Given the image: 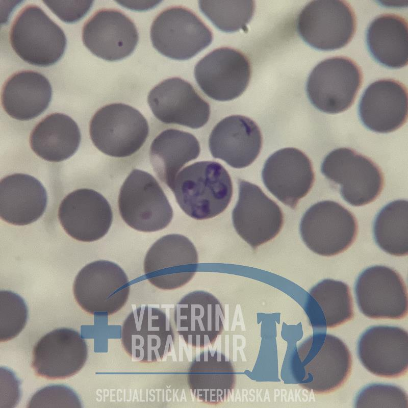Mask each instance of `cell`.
Listing matches in <instances>:
<instances>
[{"label": "cell", "mask_w": 408, "mask_h": 408, "mask_svg": "<svg viewBox=\"0 0 408 408\" xmlns=\"http://www.w3.org/2000/svg\"><path fill=\"white\" fill-rule=\"evenodd\" d=\"M82 40L94 55L113 61L121 60L133 52L139 35L134 22L122 11L103 8L85 22Z\"/></svg>", "instance_id": "19"}, {"label": "cell", "mask_w": 408, "mask_h": 408, "mask_svg": "<svg viewBox=\"0 0 408 408\" xmlns=\"http://www.w3.org/2000/svg\"><path fill=\"white\" fill-rule=\"evenodd\" d=\"M149 133L148 122L134 108L113 103L100 108L92 117L89 133L96 147L114 157L130 156L145 143Z\"/></svg>", "instance_id": "5"}, {"label": "cell", "mask_w": 408, "mask_h": 408, "mask_svg": "<svg viewBox=\"0 0 408 408\" xmlns=\"http://www.w3.org/2000/svg\"><path fill=\"white\" fill-rule=\"evenodd\" d=\"M182 210L197 220L223 212L233 195L231 178L226 169L213 161L195 162L176 175L170 189Z\"/></svg>", "instance_id": "1"}, {"label": "cell", "mask_w": 408, "mask_h": 408, "mask_svg": "<svg viewBox=\"0 0 408 408\" xmlns=\"http://www.w3.org/2000/svg\"><path fill=\"white\" fill-rule=\"evenodd\" d=\"M128 277L122 269L111 261L99 260L84 267L75 278L73 291L80 306L97 315L119 311L130 294Z\"/></svg>", "instance_id": "9"}, {"label": "cell", "mask_w": 408, "mask_h": 408, "mask_svg": "<svg viewBox=\"0 0 408 408\" xmlns=\"http://www.w3.org/2000/svg\"><path fill=\"white\" fill-rule=\"evenodd\" d=\"M321 170L329 180L340 186L342 198L358 207L373 201L380 194L384 176L369 158L348 148L333 150L324 158Z\"/></svg>", "instance_id": "10"}, {"label": "cell", "mask_w": 408, "mask_h": 408, "mask_svg": "<svg viewBox=\"0 0 408 408\" xmlns=\"http://www.w3.org/2000/svg\"><path fill=\"white\" fill-rule=\"evenodd\" d=\"M239 197L232 212L238 234L253 248L275 238L284 224L280 207L253 184L239 179Z\"/></svg>", "instance_id": "16"}, {"label": "cell", "mask_w": 408, "mask_h": 408, "mask_svg": "<svg viewBox=\"0 0 408 408\" xmlns=\"http://www.w3.org/2000/svg\"><path fill=\"white\" fill-rule=\"evenodd\" d=\"M155 48L170 58L185 60L208 47L213 40L210 28L192 11L183 6L164 9L150 30Z\"/></svg>", "instance_id": "6"}, {"label": "cell", "mask_w": 408, "mask_h": 408, "mask_svg": "<svg viewBox=\"0 0 408 408\" xmlns=\"http://www.w3.org/2000/svg\"><path fill=\"white\" fill-rule=\"evenodd\" d=\"M209 146L212 156L233 168H242L257 159L262 146V136L256 123L241 115L221 120L210 135Z\"/></svg>", "instance_id": "25"}, {"label": "cell", "mask_w": 408, "mask_h": 408, "mask_svg": "<svg viewBox=\"0 0 408 408\" xmlns=\"http://www.w3.org/2000/svg\"><path fill=\"white\" fill-rule=\"evenodd\" d=\"M262 176L267 189L293 209L309 193L315 180L309 158L302 151L292 147L271 155L264 164Z\"/></svg>", "instance_id": "22"}, {"label": "cell", "mask_w": 408, "mask_h": 408, "mask_svg": "<svg viewBox=\"0 0 408 408\" xmlns=\"http://www.w3.org/2000/svg\"><path fill=\"white\" fill-rule=\"evenodd\" d=\"M201 12L220 30L234 32L246 28L255 9L253 1L198 2Z\"/></svg>", "instance_id": "34"}, {"label": "cell", "mask_w": 408, "mask_h": 408, "mask_svg": "<svg viewBox=\"0 0 408 408\" xmlns=\"http://www.w3.org/2000/svg\"><path fill=\"white\" fill-rule=\"evenodd\" d=\"M120 214L133 228L143 232L164 229L171 221L173 210L163 189L149 173L133 170L121 187Z\"/></svg>", "instance_id": "4"}, {"label": "cell", "mask_w": 408, "mask_h": 408, "mask_svg": "<svg viewBox=\"0 0 408 408\" xmlns=\"http://www.w3.org/2000/svg\"><path fill=\"white\" fill-rule=\"evenodd\" d=\"M367 45L373 58L381 64L399 68L407 64V23L403 17L385 13L369 24L366 35Z\"/></svg>", "instance_id": "31"}, {"label": "cell", "mask_w": 408, "mask_h": 408, "mask_svg": "<svg viewBox=\"0 0 408 408\" xmlns=\"http://www.w3.org/2000/svg\"><path fill=\"white\" fill-rule=\"evenodd\" d=\"M224 319L220 301L203 291L186 295L176 304L173 312L176 332L188 345L196 348L215 342L223 332Z\"/></svg>", "instance_id": "18"}, {"label": "cell", "mask_w": 408, "mask_h": 408, "mask_svg": "<svg viewBox=\"0 0 408 408\" xmlns=\"http://www.w3.org/2000/svg\"><path fill=\"white\" fill-rule=\"evenodd\" d=\"M354 292L360 311L368 318L400 319L407 314L406 285L390 267L376 265L364 270L356 280Z\"/></svg>", "instance_id": "13"}, {"label": "cell", "mask_w": 408, "mask_h": 408, "mask_svg": "<svg viewBox=\"0 0 408 408\" xmlns=\"http://www.w3.org/2000/svg\"><path fill=\"white\" fill-rule=\"evenodd\" d=\"M359 113L364 125L371 131L388 133L398 129L407 118L406 87L391 79L371 83L361 97Z\"/></svg>", "instance_id": "24"}, {"label": "cell", "mask_w": 408, "mask_h": 408, "mask_svg": "<svg viewBox=\"0 0 408 408\" xmlns=\"http://www.w3.org/2000/svg\"><path fill=\"white\" fill-rule=\"evenodd\" d=\"M356 63L345 57L326 59L309 75L307 92L312 104L321 112L337 114L353 104L362 83Z\"/></svg>", "instance_id": "8"}, {"label": "cell", "mask_w": 408, "mask_h": 408, "mask_svg": "<svg viewBox=\"0 0 408 408\" xmlns=\"http://www.w3.org/2000/svg\"><path fill=\"white\" fill-rule=\"evenodd\" d=\"M10 42L20 58L39 66L57 62L66 46L62 29L34 4L26 6L14 18L10 31Z\"/></svg>", "instance_id": "3"}, {"label": "cell", "mask_w": 408, "mask_h": 408, "mask_svg": "<svg viewBox=\"0 0 408 408\" xmlns=\"http://www.w3.org/2000/svg\"><path fill=\"white\" fill-rule=\"evenodd\" d=\"M357 352L370 373L386 378L400 377L408 368L407 332L394 326L370 327L360 336Z\"/></svg>", "instance_id": "20"}, {"label": "cell", "mask_w": 408, "mask_h": 408, "mask_svg": "<svg viewBox=\"0 0 408 408\" xmlns=\"http://www.w3.org/2000/svg\"><path fill=\"white\" fill-rule=\"evenodd\" d=\"M81 142V133L76 123L69 116L60 113L44 118L31 133L30 143L33 151L41 158L58 162L72 156Z\"/></svg>", "instance_id": "29"}, {"label": "cell", "mask_w": 408, "mask_h": 408, "mask_svg": "<svg viewBox=\"0 0 408 408\" xmlns=\"http://www.w3.org/2000/svg\"><path fill=\"white\" fill-rule=\"evenodd\" d=\"M309 298L308 315L314 326L335 327L354 316L349 287L341 281L323 279L311 289Z\"/></svg>", "instance_id": "32"}, {"label": "cell", "mask_w": 408, "mask_h": 408, "mask_svg": "<svg viewBox=\"0 0 408 408\" xmlns=\"http://www.w3.org/2000/svg\"><path fill=\"white\" fill-rule=\"evenodd\" d=\"M194 76L208 96L218 101H228L240 96L247 88L251 65L241 52L223 47L212 51L198 62L194 67Z\"/></svg>", "instance_id": "15"}, {"label": "cell", "mask_w": 408, "mask_h": 408, "mask_svg": "<svg viewBox=\"0 0 408 408\" xmlns=\"http://www.w3.org/2000/svg\"><path fill=\"white\" fill-rule=\"evenodd\" d=\"M301 368L299 384L316 394H326L341 387L350 375L351 353L346 345L332 335L311 336L297 351Z\"/></svg>", "instance_id": "2"}, {"label": "cell", "mask_w": 408, "mask_h": 408, "mask_svg": "<svg viewBox=\"0 0 408 408\" xmlns=\"http://www.w3.org/2000/svg\"><path fill=\"white\" fill-rule=\"evenodd\" d=\"M0 301V341L3 342L14 338L22 330L27 323L28 311L24 300L10 291H1Z\"/></svg>", "instance_id": "35"}, {"label": "cell", "mask_w": 408, "mask_h": 408, "mask_svg": "<svg viewBox=\"0 0 408 408\" xmlns=\"http://www.w3.org/2000/svg\"><path fill=\"white\" fill-rule=\"evenodd\" d=\"M52 94L51 85L43 74L33 70H22L12 74L5 82L1 103L11 117L28 120L46 109Z\"/></svg>", "instance_id": "27"}, {"label": "cell", "mask_w": 408, "mask_h": 408, "mask_svg": "<svg viewBox=\"0 0 408 408\" xmlns=\"http://www.w3.org/2000/svg\"><path fill=\"white\" fill-rule=\"evenodd\" d=\"M46 191L36 178L23 173L9 175L0 183V216L13 225H24L38 219L47 206Z\"/></svg>", "instance_id": "26"}, {"label": "cell", "mask_w": 408, "mask_h": 408, "mask_svg": "<svg viewBox=\"0 0 408 408\" xmlns=\"http://www.w3.org/2000/svg\"><path fill=\"white\" fill-rule=\"evenodd\" d=\"M61 19L67 22L79 20L90 9L93 1H43Z\"/></svg>", "instance_id": "38"}, {"label": "cell", "mask_w": 408, "mask_h": 408, "mask_svg": "<svg viewBox=\"0 0 408 408\" xmlns=\"http://www.w3.org/2000/svg\"><path fill=\"white\" fill-rule=\"evenodd\" d=\"M407 395L401 388L394 385L372 384L356 395L355 407L407 408Z\"/></svg>", "instance_id": "36"}, {"label": "cell", "mask_w": 408, "mask_h": 408, "mask_svg": "<svg viewBox=\"0 0 408 408\" xmlns=\"http://www.w3.org/2000/svg\"><path fill=\"white\" fill-rule=\"evenodd\" d=\"M58 218L63 229L74 239L92 242L108 232L113 213L107 200L89 189H80L68 194L61 202Z\"/></svg>", "instance_id": "23"}, {"label": "cell", "mask_w": 408, "mask_h": 408, "mask_svg": "<svg viewBox=\"0 0 408 408\" xmlns=\"http://www.w3.org/2000/svg\"><path fill=\"white\" fill-rule=\"evenodd\" d=\"M300 233L313 252L330 257L344 252L353 243L358 223L352 213L341 205L324 200L312 206L303 214Z\"/></svg>", "instance_id": "7"}, {"label": "cell", "mask_w": 408, "mask_h": 408, "mask_svg": "<svg viewBox=\"0 0 408 408\" xmlns=\"http://www.w3.org/2000/svg\"><path fill=\"white\" fill-rule=\"evenodd\" d=\"M198 262L196 249L188 238L169 234L158 239L149 249L144 261V271L154 286L173 290L193 278Z\"/></svg>", "instance_id": "14"}, {"label": "cell", "mask_w": 408, "mask_h": 408, "mask_svg": "<svg viewBox=\"0 0 408 408\" xmlns=\"http://www.w3.org/2000/svg\"><path fill=\"white\" fill-rule=\"evenodd\" d=\"M81 407L77 394L63 385H50L36 392L30 399L27 407Z\"/></svg>", "instance_id": "37"}, {"label": "cell", "mask_w": 408, "mask_h": 408, "mask_svg": "<svg viewBox=\"0 0 408 408\" xmlns=\"http://www.w3.org/2000/svg\"><path fill=\"white\" fill-rule=\"evenodd\" d=\"M377 245L394 256L408 253V203L398 199L390 202L377 214L373 224Z\"/></svg>", "instance_id": "33"}, {"label": "cell", "mask_w": 408, "mask_h": 408, "mask_svg": "<svg viewBox=\"0 0 408 408\" xmlns=\"http://www.w3.org/2000/svg\"><path fill=\"white\" fill-rule=\"evenodd\" d=\"M87 357L86 342L78 332L58 328L45 335L35 345L32 367L38 376L65 379L78 373Z\"/></svg>", "instance_id": "21"}, {"label": "cell", "mask_w": 408, "mask_h": 408, "mask_svg": "<svg viewBox=\"0 0 408 408\" xmlns=\"http://www.w3.org/2000/svg\"><path fill=\"white\" fill-rule=\"evenodd\" d=\"M148 105L160 121L197 129L210 115L209 104L194 87L181 78L166 79L155 86L147 96Z\"/></svg>", "instance_id": "17"}, {"label": "cell", "mask_w": 408, "mask_h": 408, "mask_svg": "<svg viewBox=\"0 0 408 408\" xmlns=\"http://www.w3.org/2000/svg\"><path fill=\"white\" fill-rule=\"evenodd\" d=\"M200 151L199 143L192 134L168 129L152 142L150 162L159 179L171 189L179 170L187 163L196 159Z\"/></svg>", "instance_id": "30"}, {"label": "cell", "mask_w": 408, "mask_h": 408, "mask_svg": "<svg viewBox=\"0 0 408 408\" xmlns=\"http://www.w3.org/2000/svg\"><path fill=\"white\" fill-rule=\"evenodd\" d=\"M175 337L166 313L160 309L141 305L124 320L121 342L134 361L151 363L165 358L174 346Z\"/></svg>", "instance_id": "12"}, {"label": "cell", "mask_w": 408, "mask_h": 408, "mask_svg": "<svg viewBox=\"0 0 408 408\" xmlns=\"http://www.w3.org/2000/svg\"><path fill=\"white\" fill-rule=\"evenodd\" d=\"M188 384L193 396L207 404H218L227 400L236 384L231 362L218 352H205L192 364Z\"/></svg>", "instance_id": "28"}, {"label": "cell", "mask_w": 408, "mask_h": 408, "mask_svg": "<svg viewBox=\"0 0 408 408\" xmlns=\"http://www.w3.org/2000/svg\"><path fill=\"white\" fill-rule=\"evenodd\" d=\"M356 18L347 2L338 0L313 1L300 12L297 30L303 40L322 50L341 48L353 38Z\"/></svg>", "instance_id": "11"}]
</instances>
